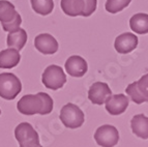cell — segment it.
Returning a JSON list of instances; mask_svg holds the SVG:
<instances>
[{
  "label": "cell",
  "instance_id": "obj_21",
  "mask_svg": "<svg viewBox=\"0 0 148 147\" xmlns=\"http://www.w3.org/2000/svg\"><path fill=\"white\" fill-rule=\"evenodd\" d=\"M42 101V111L40 115H47L53 110V100L52 98L46 92H38Z\"/></svg>",
  "mask_w": 148,
  "mask_h": 147
},
{
  "label": "cell",
  "instance_id": "obj_12",
  "mask_svg": "<svg viewBox=\"0 0 148 147\" xmlns=\"http://www.w3.org/2000/svg\"><path fill=\"white\" fill-rule=\"evenodd\" d=\"M21 55L14 48H8L0 52V69H12L19 64Z\"/></svg>",
  "mask_w": 148,
  "mask_h": 147
},
{
  "label": "cell",
  "instance_id": "obj_13",
  "mask_svg": "<svg viewBox=\"0 0 148 147\" xmlns=\"http://www.w3.org/2000/svg\"><path fill=\"white\" fill-rule=\"evenodd\" d=\"M131 126L135 136L144 140L148 139V117L144 114L134 116L131 121Z\"/></svg>",
  "mask_w": 148,
  "mask_h": 147
},
{
  "label": "cell",
  "instance_id": "obj_26",
  "mask_svg": "<svg viewBox=\"0 0 148 147\" xmlns=\"http://www.w3.org/2000/svg\"><path fill=\"white\" fill-rule=\"evenodd\" d=\"M40 147H42V146H40Z\"/></svg>",
  "mask_w": 148,
  "mask_h": 147
},
{
  "label": "cell",
  "instance_id": "obj_22",
  "mask_svg": "<svg viewBox=\"0 0 148 147\" xmlns=\"http://www.w3.org/2000/svg\"><path fill=\"white\" fill-rule=\"evenodd\" d=\"M22 24V18L21 16L18 14L17 17L14 20H12L10 22L8 23H1V26H2V29L6 32H14L17 29H19Z\"/></svg>",
  "mask_w": 148,
  "mask_h": 147
},
{
  "label": "cell",
  "instance_id": "obj_20",
  "mask_svg": "<svg viewBox=\"0 0 148 147\" xmlns=\"http://www.w3.org/2000/svg\"><path fill=\"white\" fill-rule=\"evenodd\" d=\"M132 0H107L105 8L110 14H117L125 8H127Z\"/></svg>",
  "mask_w": 148,
  "mask_h": 147
},
{
  "label": "cell",
  "instance_id": "obj_18",
  "mask_svg": "<svg viewBox=\"0 0 148 147\" xmlns=\"http://www.w3.org/2000/svg\"><path fill=\"white\" fill-rule=\"evenodd\" d=\"M32 10L36 14L42 16H47L54 10V1L53 0H30Z\"/></svg>",
  "mask_w": 148,
  "mask_h": 147
},
{
  "label": "cell",
  "instance_id": "obj_5",
  "mask_svg": "<svg viewBox=\"0 0 148 147\" xmlns=\"http://www.w3.org/2000/svg\"><path fill=\"white\" fill-rule=\"evenodd\" d=\"M94 140L101 147H114L119 141L118 130L110 124L101 125L96 130Z\"/></svg>",
  "mask_w": 148,
  "mask_h": 147
},
{
  "label": "cell",
  "instance_id": "obj_3",
  "mask_svg": "<svg viewBox=\"0 0 148 147\" xmlns=\"http://www.w3.org/2000/svg\"><path fill=\"white\" fill-rule=\"evenodd\" d=\"M42 82L48 89L57 90L66 83V76L59 65L52 64L45 69L42 76Z\"/></svg>",
  "mask_w": 148,
  "mask_h": 147
},
{
  "label": "cell",
  "instance_id": "obj_1",
  "mask_svg": "<svg viewBox=\"0 0 148 147\" xmlns=\"http://www.w3.org/2000/svg\"><path fill=\"white\" fill-rule=\"evenodd\" d=\"M22 90L20 79L12 73L0 74V96L4 100L12 101Z\"/></svg>",
  "mask_w": 148,
  "mask_h": 147
},
{
  "label": "cell",
  "instance_id": "obj_16",
  "mask_svg": "<svg viewBox=\"0 0 148 147\" xmlns=\"http://www.w3.org/2000/svg\"><path fill=\"white\" fill-rule=\"evenodd\" d=\"M130 27L135 33L138 34L148 33V15L144 12L134 15L130 20Z\"/></svg>",
  "mask_w": 148,
  "mask_h": 147
},
{
  "label": "cell",
  "instance_id": "obj_10",
  "mask_svg": "<svg viewBox=\"0 0 148 147\" xmlns=\"http://www.w3.org/2000/svg\"><path fill=\"white\" fill-rule=\"evenodd\" d=\"M64 66H65L66 73L69 76L75 77V78H81L88 71L86 60L79 55H73L69 57Z\"/></svg>",
  "mask_w": 148,
  "mask_h": 147
},
{
  "label": "cell",
  "instance_id": "obj_7",
  "mask_svg": "<svg viewBox=\"0 0 148 147\" xmlns=\"http://www.w3.org/2000/svg\"><path fill=\"white\" fill-rule=\"evenodd\" d=\"M34 47L44 55H52L58 51V42L49 33H40L34 38Z\"/></svg>",
  "mask_w": 148,
  "mask_h": 147
},
{
  "label": "cell",
  "instance_id": "obj_4",
  "mask_svg": "<svg viewBox=\"0 0 148 147\" xmlns=\"http://www.w3.org/2000/svg\"><path fill=\"white\" fill-rule=\"evenodd\" d=\"M15 136L20 147H40V137L30 123L22 122L15 130Z\"/></svg>",
  "mask_w": 148,
  "mask_h": 147
},
{
  "label": "cell",
  "instance_id": "obj_23",
  "mask_svg": "<svg viewBox=\"0 0 148 147\" xmlns=\"http://www.w3.org/2000/svg\"><path fill=\"white\" fill-rule=\"evenodd\" d=\"M84 2V12H83V17H90L96 10V5H97V0H83Z\"/></svg>",
  "mask_w": 148,
  "mask_h": 147
},
{
  "label": "cell",
  "instance_id": "obj_17",
  "mask_svg": "<svg viewBox=\"0 0 148 147\" xmlns=\"http://www.w3.org/2000/svg\"><path fill=\"white\" fill-rule=\"evenodd\" d=\"M19 12L16 10L15 5L8 0H0V22L8 23L14 20Z\"/></svg>",
  "mask_w": 148,
  "mask_h": 147
},
{
  "label": "cell",
  "instance_id": "obj_15",
  "mask_svg": "<svg viewBox=\"0 0 148 147\" xmlns=\"http://www.w3.org/2000/svg\"><path fill=\"white\" fill-rule=\"evenodd\" d=\"M60 6H61L62 12L69 17L82 16L84 12L83 0H61Z\"/></svg>",
  "mask_w": 148,
  "mask_h": 147
},
{
  "label": "cell",
  "instance_id": "obj_25",
  "mask_svg": "<svg viewBox=\"0 0 148 147\" xmlns=\"http://www.w3.org/2000/svg\"><path fill=\"white\" fill-rule=\"evenodd\" d=\"M0 114H1V110H0Z\"/></svg>",
  "mask_w": 148,
  "mask_h": 147
},
{
  "label": "cell",
  "instance_id": "obj_14",
  "mask_svg": "<svg viewBox=\"0 0 148 147\" xmlns=\"http://www.w3.org/2000/svg\"><path fill=\"white\" fill-rule=\"evenodd\" d=\"M27 32L22 28H19L14 32H8L6 43L8 48H14L18 51H21L27 43Z\"/></svg>",
  "mask_w": 148,
  "mask_h": 147
},
{
  "label": "cell",
  "instance_id": "obj_6",
  "mask_svg": "<svg viewBox=\"0 0 148 147\" xmlns=\"http://www.w3.org/2000/svg\"><path fill=\"white\" fill-rule=\"evenodd\" d=\"M18 111L24 115L42 114V101L40 94H27L21 98L17 104Z\"/></svg>",
  "mask_w": 148,
  "mask_h": 147
},
{
  "label": "cell",
  "instance_id": "obj_8",
  "mask_svg": "<svg viewBox=\"0 0 148 147\" xmlns=\"http://www.w3.org/2000/svg\"><path fill=\"white\" fill-rule=\"evenodd\" d=\"M112 94V91L107 83L95 82L88 90V98L94 105H103L106 100Z\"/></svg>",
  "mask_w": 148,
  "mask_h": 147
},
{
  "label": "cell",
  "instance_id": "obj_19",
  "mask_svg": "<svg viewBox=\"0 0 148 147\" xmlns=\"http://www.w3.org/2000/svg\"><path fill=\"white\" fill-rule=\"evenodd\" d=\"M125 92L126 94H128V96L132 98V101L134 103L138 104H143V103H147L148 98H145V96L140 92V90L137 87V82H134V83H131L130 85L125 88Z\"/></svg>",
  "mask_w": 148,
  "mask_h": 147
},
{
  "label": "cell",
  "instance_id": "obj_2",
  "mask_svg": "<svg viewBox=\"0 0 148 147\" xmlns=\"http://www.w3.org/2000/svg\"><path fill=\"white\" fill-rule=\"evenodd\" d=\"M60 120L65 128H78L84 123V113L77 105L69 103L60 111Z\"/></svg>",
  "mask_w": 148,
  "mask_h": 147
},
{
  "label": "cell",
  "instance_id": "obj_11",
  "mask_svg": "<svg viewBox=\"0 0 148 147\" xmlns=\"http://www.w3.org/2000/svg\"><path fill=\"white\" fill-rule=\"evenodd\" d=\"M138 42V36L131 32H125L116 37L114 47L115 50L120 54H127L136 49Z\"/></svg>",
  "mask_w": 148,
  "mask_h": 147
},
{
  "label": "cell",
  "instance_id": "obj_24",
  "mask_svg": "<svg viewBox=\"0 0 148 147\" xmlns=\"http://www.w3.org/2000/svg\"><path fill=\"white\" fill-rule=\"evenodd\" d=\"M137 87L140 92L148 98V74L142 76L139 79V81H137Z\"/></svg>",
  "mask_w": 148,
  "mask_h": 147
},
{
  "label": "cell",
  "instance_id": "obj_9",
  "mask_svg": "<svg viewBox=\"0 0 148 147\" xmlns=\"http://www.w3.org/2000/svg\"><path fill=\"white\" fill-rule=\"evenodd\" d=\"M130 100L125 94H115V95H110L105 102L106 110L108 111L111 115H120L125 112L126 108L128 107Z\"/></svg>",
  "mask_w": 148,
  "mask_h": 147
}]
</instances>
